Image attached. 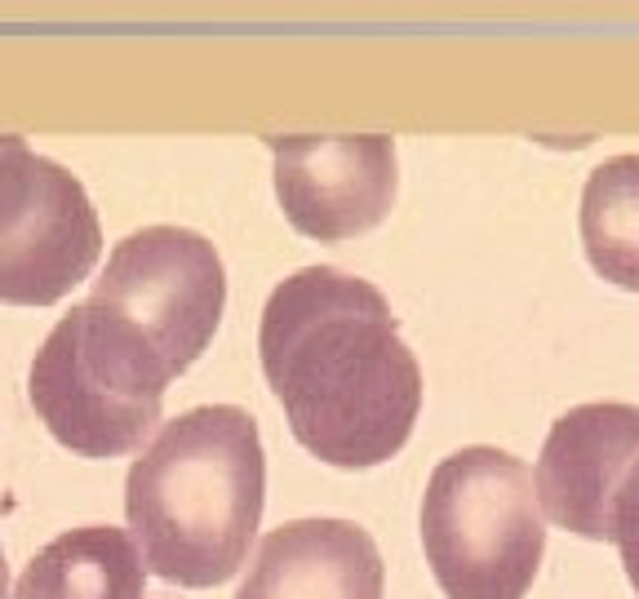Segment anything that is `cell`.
Instances as JSON below:
<instances>
[{
	"label": "cell",
	"instance_id": "obj_4",
	"mask_svg": "<svg viewBox=\"0 0 639 599\" xmlns=\"http://www.w3.org/2000/svg\"><path fill=\"white\" fill-rule=\"evenodd\" d=\"M422 551L449 599H525L546 555L538 476L493 444L449 453L422 493Z\"/></svg>",
	"mask_w": 639,
	"mask_h": 599
},
{
	"label": "cell",
	"instance_id": "obj_10",
	"mask_svg": "<svg viewBox=\"0 0 639 599\" xmlns=\"http://www.w3.org/2000/svg\"><path fill=\"white\" fill-rule=\"evenodd\" d=\"M14 599H147V560L124 528L81 524L27 560Z\"/></svg>",
	"mask_w": 639,
	"mask_h": 599
},
{
	"label": "cell",
	"instance_id": "obj_6",
	"mask_svg": "<svg viewBox=\"0 0 639 599\" xmlns=\"http://www.w3.org/2000/svg\"><path fill=\"white\" fill-rule=\"evenodd\" d=\"M89 302L134 320L173 364V373H186L222 324L227 272L201 231L160 223L130 231L111 249Z\"/></svg>",
	"mask_w": 639,
	"mask_h": 599
},
{
	"label": "cell",
	"instance_id": "obj_5",
	"mask_svg": "<svg viewBox=\"0 0 639 599\" xmlns=\"http://www.w3.org/2000/svg\"><path fill=\"white\" fill-rule=\"evenodd\" d=\"M103 253L85 182L0 133V302L49 307L68 298Z\"/></svg>",
	"mask_w": 639,
	"mask_h": 599
},
{
	"label": "cell",
	"instance_id": "obj_11",
	"mask_svg": "<svg viewBox=\"0 0 639 599\" xmlns=\"http://www.w3.org/2000/svg\"><path fill=\"white\" fill-rule=\"evenodd\" d=\"M582 249L595 276L639 293V156H613L582 187Z\"/></svg>",
	"mask_w": 639,
	"mask_h": 599
},
{
	"label": "cell",
	"instance_id": "obj_2",
	"mask_svg": "<svg viewBox=\"0 0 639 599\" xmlns=\"http://www.w3.org/2000/svg\"><path fill=\"white\" fill-rule=\"evenodd\" d=\"M267 453L258 418L201 405L165 422L124 476V519L147 568L173 586H222L263 524Z\"/></svg>",
	"mask_w": 639,
	"mask_h": 599
},
{
	"label": "cell",
	"instance_id": "obj_9",
	"mask_svg": "<svg viewBox=\"0 0 639 599\" xmlns=\"http://www.w3.org/2000/svg\"><path fill=\"white\" fill-rule=\"evenodd\" d=\"M387 564L355 519L311 515L258 542L236 599H382Z\"/></svg>",
	"mask_w": 639,
	"mask_h": 599
},
{
	"label": "cell",
	"instance_id": "obj_1",
	"mask_svg": "<svg viewBox=\"0 0 639 599\" xmlns=\"http://www.w3.org/2000/svg\"><path fill=\"white\" fill-rule=\"evenodd\" d=\"M258 360L293 440L342 471L391 462L422 409V369L391 302L338 266H302L263 307Z\"/></svg>",
	"mask_w": 639,
	"mask_h": 599
},
{
	"label": "cell",
	"instance_id": "obj_3",
	"mask_svg": "<svg viewBox=\"0 0 639 599\" xmlns=\"http://www.w3.org/2000/svg\"><path fill=\"white\" fill-rule=\"evenodd\" d=\"M173 378V364L134 320L98 302H76L40 343L27 395L62 448L120 457L143 448Z\"/></svg>",
	"mask_w": 639,
	"mask_h": 599
},
{
	"label": "cell",
	"instance_id": "obj_13",
	"mask_svg": "<svg viewBox=\"0 0 639 599\" xmlns=\"http://www.w3.org/2000/svg\"><path fill=\"white\" fill-rule=\"evenodd\" d=\"M0 599H10V564H5V547H0Z\"/></svg>",
	"mask_w": 639,
	"mask_h": 599
},
{
	"label": "cell",
	"instance_id": "obj_8",
	"mask_svg": "<svg viewBox=\"0 0 639 599\" xmlns=\"http://www.w3.org/2000/svg\"><path fill=\"white\" fill-rule=\"evenodd\" d=\"M639 462V405H578L568 409L538 457V498L551 524L591 542H613V498Z\"/></svg>",
	"mask_w": 639,
	"mask_h": 599
},
{
	"label": "cell",
	"instance_id": "obj_12",
	"mask_svg": "<svg viewBox=\"0 0 639 599\" xmlns=\"http://www.w3.org/2000/svg\"><path fill=\"white\" fill-rule=\"evenodd\" d=\"M608 528H613V542L622 551V564H626V577L639 595V462L630 466V476L622 480L617 498H613V515H608Z\"/></svg>",
	"mask_w": 639,
	"mask_h": 599
},
{
	"label": "cell",
	"instance_id": "obj_7",
	"mask_svg": "<svg viewBox=\"0 0 639 599\" xmlns=\"http://www.w3.org/2000/svg\"><path fill=\"white\" fill-rule=\"evenodd\" d=\"M276 200L293 231L342 244L373 231L400 191V156L387 133H267Z\"/></svg>",
	"mask_w": 639,
	"mask_h": 599
}]
</instances>
